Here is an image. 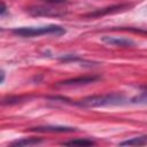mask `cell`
<instances>
[{
	"instance_id": "cell-7",
	"label": "cell",
	"mask_w": 147,
	"mask_h": 147,
	"mask_svg": "<svg viewBox=\"0 0 147 147\" xmlns=\"http://www.w3.org/2000/svg\"><path fill=\"white\" fill-rule=\"evenodd\" d=\"M32 131L38 132H72L76 129L75 127H68V126H39L31 129Z\"/></svg>"
},
{
	"instance_id": "cell-9",
	"label": "cell",
	"mask_w": 147,
	"mask_h": 147,
	"mask_svg": "<svg viewBox=\"0 0 147 147\" xmlns=\"http://www.w3.org/2000/svg\"><path fill=\"white\" fill-rule=\"evenodd\" d=\"M41 142L42 140L37 139V138H23V139L14 141L11 145L13 146H33V145H39Z\"/></svg>"
},
{
	"instance_id": "cell-2",
	"label": "cell",
	"mask_w": 147,
	"mask_h": 147,
	"mask_svg": "<svg viewBox=\"0 0 147 147\" xmlns=\"http://www.w3.org/2000/svg\"><path fill=\"white\" fill-rule=\"evenodd\" d=\"M13 33L20 37H36L41 34L61 36L65 33V30L59 25H47V26H38V28H17L13 30Z\"/></svg>"
},
{
	"instance_id": "cell-4",
	"label": "cell",
	"mask_w": 147,
	"mask_h": 147,
	"mask_svg": "<svg viewBox=\"0 0 147 147\" xmlns=\"http://www.w3.org/2000/svg\"><path fill=\"white\" fill-rule=\"evenodd\" d=\"M129 7H130V5H127V3L115 5V6H111V7L98 9V10H95V11H93V13L87 14L86 16H87V17H99V16H103V15H107V14H113V13H118V11L125 10V9H127Z\"/></svg>"
},
{
	"instance_id": "cell-8",
	"label": "cell",
	"mask_w": 147,
	"mask_h": 147,
	"mask_svg": "<svg viewBox=\"0 0 147 147\" xmlns=\"http://www.w3.org/2000/svg\"><path fill=\"white\" fill-rule=\"evenodd\" d=\"M147 144V136H139L119 142L121 146H144Z\"/></svg>"
},
{
	"instance_id": "cell-6",
	"label": "cell",
	"mask_w": 147,
	"mask_h": 147,
	"mask_svg": "<svg viewBox=\"0 0 147 147\" xmlns=\"http://www.w3.org/2000/svg\"><path fill=\"white\" fill-rule=\"evenodd\" d=\"M99 79L98 76H84V77H78V78H72L68 79L64 82H61L57 84V86H78V85H85L95 82Z\"/></svg>"
},
{
	"instance_id": "cell-13",
	"label": "cell",
	"mask_w": 147,
	"mask_h": 147,
	"mask_svg": "<svg viewBox=\"0 0 147 147\" xmlns=\"http://www.w3.org/2000/svg\"><path fill=\"white\" fill-rule=\"evenodd\" d=\"M5 11H6V6H5V3H3V2H1V11H0V14H1V15H3V14H5Z\"/></svg>"
},
{
	"instance_id": "cell-3",
	"label": "cell",
	"mask_w": 147,
	"mask_h": 147,
	"mask_svg": "<svg viewBox=\"0 0 147 147\" xmlns=\"http://www.w3.org/2000/svg\"><path fill=\"white\" fill-rule=\"evenodd\" d=\"M28 11L33 16H62L65 14V10L57 9L54 7L46 6H33L28 9Z\"/></svg>"
},
{
	"instance_id": "cell-1",
	"label": "cell",
	"mask_w": 147,
	"mask_h": 147,
	"mask_svg": "<svg viewBox=\"0 0 147 147\" xmlns=\"http://www.w3.org/2000/svg\"><path fill=\"white\" fill-rule=\"evenodd\" d=\"M125 99L123 95L119 94H103V95H92L87 96L79 102H77L78 106L82 107H88V108H95V107H105V106H117L124 103Z\"/></svg>"
},
{
	"instance_id": "cell-10",
	"label": "cell",
	"mask_w": 147,
	"mask_h": 147,
	"mask_svg": "<svg viewBox=\"0 0 147 147\" xmlns=\"http://www.w3.org/2000/svg\"><path fill=\"white\" fill-rule=\"evenodd\" d=\"M63 145H69V146H91L94 145V141L90 140V139H75V140H70V141H65L63 142Z\"/></svg>"
},
{
	"instance_id": "cell-5",
	"label": "cell",
	"mask_w": 147,
	"mask_h": 147,
	"mask_svg": "<svg viewBox=\"0 0 147 147\" xmlns=\"http://www.w3.org/2000/svg\"><path fill=\"white\" fill-rule=\"evenodd\" d=\"M101 40L108 45L113 46H119V47H131L134 46V41L129 38L123 37H110V36H103L101 37Z\"/></svg>"
},
{
	"instance_id": "cell-11",
	"label": "cell",
	"mask_w": 147,
	"mask_h": 147,
	"mask_svg": "<svg viewBox=\"0 0 147 147\" xmlns=\"http://www.w3.org/2000/svg\"><path fill=\"white\" fill-rule=\"evenodd\" d=\"M133 101L134 102H147V87H145L142 94L140 96H138V98H134Z\"/></svg>"
},
{
	"instance_id": "cell-14",
	"label": "cell",
	"mask_w": 147,
	"mask_h": 147,
	"mask_svg": "<svg viewBox=\"0 0 147 147\" xmlns=\"http://www.w3.org/2000/svg\"><path fill=\"white\" fill-rule=\"evenodd\" d=\"M3 80H5V72L1 71V83H3Z\"/></svg>"
},
{
	"instance_id": "cell-12",
	"label": "cell",
	"mask_w": 147,
	"mask_h": 147,
	"mask_svg": "<svg viewBox=\"0 0 147 147\" xmlns=\"http://www.w3.org/2000/svg\"><path fill=\"white\" fill-rule=\"evenodd\" d=\"M42 1H45L46 3H49V5H62V3L68 2L67 0H42Z\"/></svg>"
}]
</instances>
